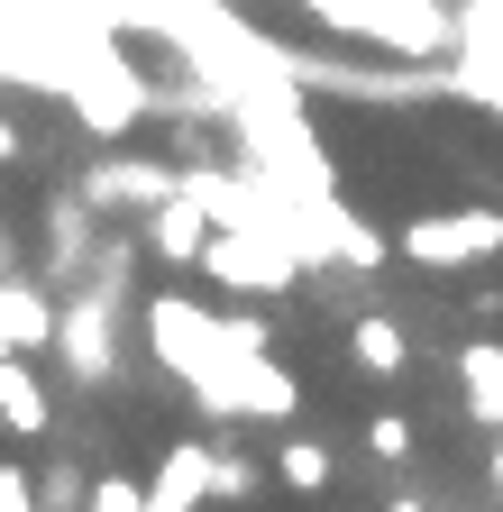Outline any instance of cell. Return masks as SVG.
Returning a JSON list of instances; mask_svg holds the SVG:
<instances>
[{
	"label": "cell",
	"instance_id": "9",
	"mask_svg": "<svg viewBox=\"0 0 503 512\" xmlns=\"http://www.w3.org/2000/svg\"><path fill=\"white\" fill-rule=\"evenodd\" d=\"M275 467H284V485L321 494V485H330V448H321V439H284V458H275Z\"/></svg>",
	"mask_w": 503,
	"mask_h": 512
},
{
	"label": "cell",
	"instance_id": "5",
	"mask_svg": "<svg viewBox=\"0 0 503 512\" xmlns=\"http://www.w3.org/2000/svg\"><path fill=\"white\" fill-rule=\"evenodd\" d=\"M46 266L55 275L92 266V202H83V192H55V202H46Z\"/></svg>",
	"mask_w": 503,
	"mask_h": 512
},
{
	"label": "cell",
	"instance_id": "12",
	"mask_svg": "<svg viewBox=\"0 0 503 512\" xmlns=\"http://www.w3.org/2000/svg\"><path fill=\"white\" fill-rule=\"evenodd\" d=\"M0 512H37V476L28 467H0Z\"/></svg>",
	"mask_w": 503,
	"mask_h": 512
},
{
	"label": "cell",
	"instance_id": "3",
	"mask_svg": "<svg viewBox=\"0 0 503 512\" xmlns=\"http://www.w3.org/2000/svg\"><path fill=\"white\" fill-rule=\"evenodd\" d=\"M403 247L421 256V266H458V256H494V247H503V220H494V211H467V220H439V229L421 220V229H412Z\"/></svg>",
	"mask_w": 503,
	"mask_h": 512
},
{
	"label": "cell",
	"instance_id": "7",
	"mask_svg": "<svg viewBox=\"0 0 503 512\" xmlns=\"http://www.w3.org/2000/svg\"><path fill=\"white\" fill-rule=\"evenodd\" d=\"M0 339H10L19 357L55 339V311H46V293H37V284H10V275H0Z\"/></svg>",
	"mask_w": 503,
	"mask_h": 512
},
{
	"label": "cell",
	"instance_id": "11",
	"mask_svg": "<svg viewBox=\"0 0 503 512\" xmlns=\"http://www.w3.org/2000/svg\"><path fill=\"white\" fill-rule=\"evenodd\" d=\"M92 512H147V494L129 476H92Z\"/></svg>",
	"mask_w": 503,
	"mask_h": 512
},
{
	"label": "cell",
	"instance_id": "15",
	"mask_svg": "<svg viewBox=\"0 0 503 512\" xmlns=\"http://www.w3.org/2000/svg\"><path fill=\"white\" fill-rule=\"evenodd\" d=\"M485 476H494V494H503V430H494V458H485Z\"/></svg>",
	"mask_w": 503,
	"mask_h": 512
},
{
	"label": "cell",
	"instance_id": "6",
	"mask_svg": "<svg viewBox=\"0 0 503 512\" xmlns=\"http://www.w3.org/2000/svg\"><path fill=\"white\" fill-rule=\"evenodd\" d=\"M0 421H10L19 439H37V430L55 421V403H46V384H37L28 357H0Z\"/></svg>",
	"mask_w": 503,
	"mask_h": 512
},
{
	"label": "cell",
	"instance_id": "17",
	"mask_svg": "<svg viewBox=\"0 0 503 512\" xmlns=\"http://www.w3.org/2000/svg\"><path fill=\"white\" fill-rule=\"evenodd\" d=\"M0 275H10V229H0Z\"/></svg>",
	"mask_w": 503,
	"mask_h": 512
},
{
	"label": "cell",
	"instance_id": "14",
	"mask_svg": "<svg viewBox=\"0 0 503 512\" xmlns=\"http://www.w3.org/2000/svg\"><path fill=\"white\" fill-rule=\"evenodd\" d=\"M19 156H28V138H19V119L0 110V165H19Z\"/></svg>",
	"mask_w": 503,
	"mask_h": 512
},
{
	"label": "cell",
	"instance_id": "16",
	"mask_svg": "<svg viewBox=\"0 0 503 512\" xmlns=\"http://www.w3.org/2000/svg\"><path fill=\"white\" fill-rule=\"evenodd\" d=\"M385 512H430V503H421V494H394V503H385Z\"/></svg>",
	"mask_w": 503,
	"mask_h": 512
},
{
	"label": "cell",
	"instance_id": "8",
	"mask_svg": "<svg viewBox=\"0 0 503 512\" xmlns=\"http://www.w3.org/2000/svg\"><path fill=\"white\" fill-rule=\"evenodd\" d=\"M348 348H357V366H366V375H403V357H412V348H403V330H394V320H375V311L348 330Z\"/></svg>",
	"mask_w": 503,
	"mask_h": 512
},
{
	"label": "cell",
	"instance_id": "10",
	"mask_svg": "<svg viewBox=\"0 0 503 512\" xmlns=\"http://www.w3.org/2000/svg\"><path fill=\"white\" fill-rule=\"evenodd\" d=\"M366 448H375L385 467H403V458H412V421H394V412H385V421L366 430Z\"/></svg>",
	"mask_w": 503,
	"mask_h": 512
},
{
	"label": "cell",
	"instance_id": "2",
	"mask_svg": "<svg viewBox=\"0 0 503 512\" xmlns=\"http://www.w3.org/2000/svg\"><path fill=\"white\" fill-rule=\"evenodd\" d=\"M147 247L165 256V266H202V247H211V211L174 183V202H156V211H147Z\"/></svg>",
	"mask_w": 503,
	"mask_h": 512
},
{
	"label": "cell",
	"instance_id": "4",
	"mask_svg": "<svg viewBox=\"0 0 503 512\" xmlns=\"http://www.w3.org/2000/svg\"><path fill=\"white\" fill-rule=\"evenodd\" d=\"M211 448L202 439H183V448H165V476H156V494H147V512H193V503H211Z\"/></svg>",
	"mask_w": 503,
	"mask_h": 512
},
{
	"label": "cell",
	"instance_id": "1",
	"mask_svg": "<svg viewBox=\"0 0 503 512\" xmlns=\"http://www.w3.org/2000/svg\"><path fill=\"white\" fill-rule=\"evenodd\" d=\"M174 183H183V174L156 165V156H138V165H129V156H101L92 183H83V202H92V211H101V202H119V211H156V202H174Z\"/></svg>",
	"mask_w": 503,
	"mask_h": 512
},
{
	"label": "cell",
	"instance_id": "13",
	"mask_svg": "<svg viewBox=\"0 0 503 512\" xmlns=\"http://www.w3.org/2000/svg\"><path fill=\"white\" fill-rule=\"evenodd\" d=\"M211 494H229V503L257 494V467H247V458H220V467H211Z\"/></svg>",
	"mask_w": 503,
	"mask_h": 512
},
{
	"label": "cell",
	"instance_id": "18",
	"mask_svg": "<svg viewBox=\"0 0 503 512\" xmlns=\"http://www.w3.org/2000/svg\"><path fill=\"white\" fill-rule=\"evenodd\" d=\"M0 357H19V348H10V339H0Z\"/></svg>",
	"mask_w": 503,
	"mask_h": 512
}]
</instances>
